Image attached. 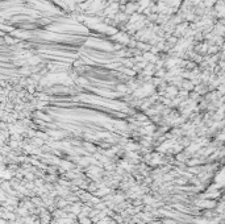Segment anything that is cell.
I'll use <instances>...</instances> for the list:
<instances>
[{"label": "cell", "mask_w": 225, "mask_h": 224, "mask_svg": "<svg viewBox=\"0 0 225 224\" xmlns=\"http://www.w3.org/2000/svg\"><path fill=\"white\" fill-rule=\"evenodd\" d=\"M222 50H224V52H225V42H224V44H222Z\"/></svg>", "instance_id": "5"}, {"label": "cell", "mask_w": 225, "mask_h": 224, "mask_svg": "<svg viewBox=\"0 0 225 224\" xmlns=\"http://www.w3.org/2000/svg\"><path fill=\"white\" fill-rule=\"evenodd\" d=\"M157 75L158 76H165V75H166V70H165V69H158Z\"/></svg>", "instance_id": "3"}, {"label": "cell", "mask_w": 225, "mask_h": 224, "mask_svg": "<svg viewBox=\"0 0 225 224\" xmlns=\"http://www.w3.org/2000/svg\"><path fill=\"white\" fill-rule=\"evenodd\" d=\"M182 86L184 87L186 90H192V88H195V84L191 82V80H183V83H182Z\"/></svg>", "instance_id": "1"}, {"label": "cell", "mask_w": 225, "mask_h": 224, "mask_svg": "<svg viewBox=\"0 0 225 224\" xmlns=\"http://www.w3.org/2000/svg\"><path fill=\"white\" fill-rule=\"evenodd\" d=\"M215 4H216V0H204L203 1V7L209 8V7H213Z\"/></svg>", "instance_id": "2"}, {"label": "cell", "mask_w": 225, "mask_h": 224, "mask_svg": "<svg viewBox=\"0 0 225 224\" xmlns=\"http://www.w3.org/2000/svg\"><path fill=\"white\" fill-rule=\"evenodd\" d=\"M84 146L87 149H88L90 152H95V146H94V145H91V144H84Z\"/></svg>", "instance_id": "4"}]
</instances>
